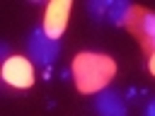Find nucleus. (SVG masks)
Instances as JSON below:
<instances>
[{
  "instance_id": "1",
  "label": "nucleus",
  "mask_w": 155,
  "mask_h": 116,
  "mask_svg": "<svg viewBox=\"0 0 155 116\" xmlns=\"http://www.w3.org/2000/svg\"><path fill=\"white\" fill-rule=\"evenodd\" d=\"M114 72H116V63L104 53L85 51L73 58V80L78 89L85 94H99L102 89H107Z\"/></svg>"
},
{
  "instance_id": "2",
  "label": "nucleus",
  "mask_w": 155,
  "mask_h": 116,
  "mask_svg": "<svg viewBox=\"0 0 155 116\" xmlns=\"http://www.w3.org/2000/svg\"><path fill=\"white\" fill-rule=\"evenodd\" d=\"M58 53H61L58 41L51 39V36L44 31V27H36V29L29 34V41H27V56H29V60H36V63H41V65L48 68V65L58 58Z\"/></svg>"
},
{
  "instance_id": "3",
  "label": "nucleus",
  "mask_w": 155,
  "mask_h": 116,
  "mask_svg": "<svg viewBox=\"0 0 155 116\" xmlns=\"http://www.w3.org/2000/svg\"><path fill=\"white\" fill-rule=\"evenodd\" d=\"M2 80H5L10 87H17V89L31 87V82H34L31 60L24 58V56H10V58L2 63Z\"/></svg>"
},
{
  "instance_id": "4",
  "label": "nucleus",
  "mask_w": 155,
  "mask_h": 116,
  "mask_svg": "<svg viewBox=\"0 0 155 116\" xmlns=\"http://www.w3.org/2000/svg\"><path fill=\"white\" fill-rule=\"evenodd\" d=\"M68 14H70V0H53V2H48L46 14H44V31L51 39L58 41L61 34L65 31Z\"/></svg>"
},
{
  "instance_id": "5",
  "label": "nucleus",
  "mask_w": 155,
  "mask_h": 116,
  "mask_svg": "<svg viewBox=\"0 0 155 116\" xmlns=\"http://www.w3.org/2000/svg\"><path fill=\"white\" fill-rule=\"evenodd\" d=\"M94 109L99 116H126V102L116 89H102L94 99Z\"/></svg>"
},
{
  "instance_id": "6",
  "label": "nucleus",
  "mask_w": 155,
  "mask_h": 116,
  "mask_svg": "<svg viewBox=\"0 0 155 116\" xmlns=\"http://www.w3.org/2000/svg\"><path fill=\"white\" fill-rule=\"evenodd\" d=\"M138 12H140V10L133 7L131 2H126V0H116V2L109 5L107 17H109L111 24H119V27H133L136 19H138Z\"/></svg>"
},
{
  "instance_id": "7",
  "label": "nucleus",
  "mask_w": 155,
  "mask_h": 116,
  "mask_svg": "<svg viewBox=\"0 0 155 116\" xmlns=\"http://www.w3.org/2000/svg\"><path fill=\"white\" fill-rule=\"evenodd\" d=\"M133 31H138V36L143 39L145 48H150L155 53V12H138V19L133 24Z\"/></svg>"
},
{
  "instance_id": "8",
  "label": "nucleus",
  "mask_w": 155,
  "mask_h": 116,
  "mask_svg": "<svg viewBox=\"0 0 155 116\" xmlns=\"http://www.w3.org/2000/svg\"><path fill=\"white\" fill-rule=\"evenodd\" d=\"M109 5H111V0H94V2L87 5V12H90L94 19H99V17H104V14L109 12Z\"/></svg>"
},
{
  "instance_id": "9",
  "label": "nucleus",
  "mask_w": 155,
  "mask_h": 116,
  "mask_svg": "<svg viewBox=\"0 0 155 116\" xmlns=\"http://www.w3.org/2000/svg\"><path fill=\"white\" fill-rule=\"evenodd\" d=\"M145 116H155V99L148 102V106H145Z\"/></svg>"
},
{
  "instance_id": "10",
  "label": "nucleus",
  "mask_w": 155,
  "mask_h": 116,
  "mask_svg": "<svg viewBox=\"0 0 155 116\" xmlns=\"http://www.w3.org/2000/svg\"><path fill=\"white\" fill-rule=\"evenodd\" d=\"M148 68H150V72H153V75H155V53H153V56H150V60H148Z\"/></svg>"
}]
</instances>
